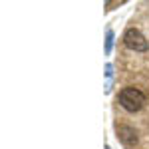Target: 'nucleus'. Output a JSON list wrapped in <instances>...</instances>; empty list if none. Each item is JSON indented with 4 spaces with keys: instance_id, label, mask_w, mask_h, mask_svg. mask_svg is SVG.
<instances>
[{
    "instance_id": "1",
    "label": "nucleus",
    "mask_w": 149,
    "mask_h": 149,
    "mask_svg": "<svg viewBox=\"0 0 149 149\" xmlns=\"http://www.w3.org/2000/svg\"><path fill=\"white\" fill-rule=\"evenodd\" d=\"M117 102L119 105L129 111V113H135L139 109H143V105L147 103V97H145V93L137 90V88H123L119 95H117Z\"/></svg>"
},
{
    "instance_id": "2",
    "label": "nucleus",
    "mask_w": 149,
    "mask_h": 149,
    "mask_svg": "<svg viewBox=\"0 0 149 149\" xmlns=\"http://www.w3.org/2000/svg\"><path fill=\"white\" fill-rule=\"evenodd\" d=\"M123 44H125L129 50H133V52H147V48H149V42L145 40V36L141 34L137 28L125 30V34H123Z\"/></svg>"
},
{
    "instance_id": "3",
    "label": "nucleus",
    "mask_w": 149,
    "mask_h": 149,
    "mask_svg": "<svg viewBox=\"0 0 149 149\" xmlns=\"http://www.w3.org/2000/svg\"><path fill=\"white\" fill-rule=\"evenodd\" d=\"M117 139L125 147H133L137 143V131L129 125H117Z\"/></svg>"
},
{
    "instance_id": "4",
    "label": "nucleus",
    "mask_w": 149,
    "mask_h": 149,
    "mask_svg": "<svg viewBox=\"0 0 149 149\" xmlns=\"http://www.w3.org/2000/svg\"><path fill=\"white\" fill-rule=\"evenodd\" d=\"M111 48H113V30H107V34H105V54L107 56L111 54Z\"/></svg>"
},
{
    "instance_id": "5",
    "label": "nucleus",
    "mask_w": 149,
    "mask_h": 149,
    "mask_svg": "<svg viewBox=\"0 0 149 149\" xmlns=\"http://www.w3.org/2000/svg\"><path fill=\"white\" fill-rule=\"evenodd\" d=\"M105 76H107V80H109V84H111V78H113V66H111V64L105 66Z\"/></svg>"
},
{
    "instance_id": "6",
    "label": "nucleus",
    "mask_w": 149,
    "mask_h": 149,
    "mask_svg": "<svg viewBox=\"0 0 149 149\" xmlns=\"http://www.w3.org/2000/svg\"><path fill=\"white\" fill-rule=\"evenodd\" d=\"M105 149H111V147H105Z\"/></svg>"
}]
</instances>
